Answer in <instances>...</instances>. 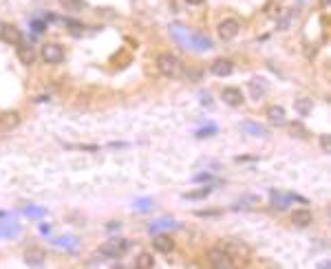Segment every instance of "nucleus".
<instances>
[{
	"instance_id": "1a4fd4ad",
	"label": "nucleus",
	"mask_w": 331,
	"mask_h": 269,
	"mask_svg": "<svg viewBox=\"0 0 331 269\" xmlns=\"http://www.w3.org/2000/svg\"><path fill=\"white\" fill-rule=\"evenodd\" d=\"M152 247L157 249L159 254H170L174 249V241H172V236L170 234H154L152 236Z\"/></svg>"
},
{
	"instance_id": "b1692460",
	"label": "nucleus",
	"mask_w": 331,
	"mask_h": 269,
	"mask_svg": "<svg viewBox=\"0 0 331 269\" xmlns=\"http://www.w3.org/2000/svg\"><path fill=\"white\" fill-rule=\"evenodd\" d=\"M249 91H252V97H254V100H261V97L265 95V82L252 80V82H249Z\"/></svg>"
},
{
	"instance_id": "6e6552de",
	"label": "nucleus",
	"mask_w": 331,
	"mask_h": 269,
	"mask_svg": "<svg viewBox=\"0 0 331 269\" xmlns=\"http://www.w3.org/2000/svg\"><path fill=\"white\" fill-rule=\"evenodd\" d=\"M217 247H221L223 252H227L230 256H239L241 252H243V254H247V252H249L247 245H245V243H241V241H237V238H227V241H219Z\"/></svg>"
},
{
	"instance_id": "c756f323",
	"label": "nucleus",
	"mask_w": 331,
	"mask_h": 269,
	"mask_svg": "<svg viewBox=\"0 0 331 269\" xmlns=\"http://www.w3.org/2000/svg\"><path fill=\"white\" fill-rule=\"evenodd\" d=\"M33 29H35V31H42L44 25H42V22H33Z\"/></svg>"
},
{
	"instance_id": "5701e85b",
	"label": "nucleus",
	"mask_w": 331,
	"mask_h": 269,
	"mask_svg": "<svg viewBox=\"0 0 331 269\" xmlns=\"http://www.w3.org/2000/svg\"><path fill=\"white\" fill-rule=\"evenodd\" d=\"M208 194H210V188H199V190L183 192V199H186V201H197V199H205Z\"/></svg>"
},
{
	"instance_id": "2eb2a0df",
	"label": "nucleus",
	"mask_w": 331,
	"mask_h": 269,
	"mask_svg": "<svg viewBox=\"0 0 331 269\" xmlns=\"http://www.w3.org/2000/svg\"><path fill=\"white\" fill-rule=\"evenodd\" d=\"M18 60L22 64H33V60H35V51L29 47V44H25V42H20L18 44Z\"/></svg>"
},
{
	"instance_id": "2f4dec72",
	"label": "nucleus",
	"mask_w": 331,
	"mask_h": 269,
	"mask_svg": "<svg viewBox=\"0 0 331 269\" xmlns=\"http://www.w3.org/2000/svg\"><path fill=\"white\" fill-rule=\"evenodd\" d=\"M186 3H190V5H201L203 0H186Z\"/></svg>"
},
{
	"instance_id": "4be33fe9",
	"label": "nucleus",
	"mask_w": 331,
	"mask_h": 269,
	"mask_svg": "<svg viewBox=\"0 0 331 269\" xmlns=\"http://www.w3.org/2000/svg\"><path fill=\"white\" fill-rule=\"evenodd\" d=\"M289 134H291V137H298V139H307L309 137L307 128L300 122H291L289 124Z\"/></svg>"
},
{
	"instance_id": "aec40b11",
	"label": "nucleus",
	"mask_w": 331,
	"mask_h": 269,
	"mask_svg": "<svg viewBox=\"0 0 331 269\" xmlns=\"http://www.w3.org/2000/svg\"><path fill=\"white\" fill-rule=\"evenodd\" d=\"M60 5H62L64 11L75 13V11H82V9H84V7H86V0H60Z\"/></svg>"
},
{
	"instance_id": "6ab92c4d",
	"label": "nucleus",
	"mask_w": 331,
	"mask_h": 269,
	"mask_svg": "<svg viewBox=\"0 0 331 269\" xmlns=\"http://www.w3.org/2000/svg\"><path fill=\"white\" fill-rule=\"evenodd\" d=\"M271 205L278 207V210H285L289 205V194H281V192L271 190Z\"/></svg>"
},
{
	"instance_id": "a878e982",
	"label": "nucleus",
	"mask_w": 331,
	"mask_h": 269,
	"mask_svg": "<svg viewBox=\"0 0 331 269\" xmlns=\"http://www.w3.org/2000/svg\"><path fill=\"white\" fill-rule=\"evenodd\" d=\"M320 148H322L325 152L331 150V139H329V134H320Z\"/></svg>"
},
{
	"instance_id": "bb28decb",
	"label": "nucleus",
	"mask_w": 331,
	"mask_h": 269,
	"mask_svg": "<svg viewBox=\"0 0 331 269\" xmlns=\"http://www.w3.org/2000/svg\"><path fill=\"white\" fill-rule=\"evenodd\" d=\"M217 132V126H208V128H201L197 132V137H203V134H215Z\"/></svg>"
},
{
	"instance_id": "ddd939ff",
	"label": "nucleus",
	"mask_w": 331,
	"mask_h": 269,
	"mask_svg": "<svg viewBox=\"0 0 331 269\" xmlns=\"http://www.w3.org/2000/svg\"><path fill=\"white\" fill-rule=\"evenodd\" d=\"M3 40H5L7 44H13V47H18V44L22 42V33H20V29H18V27H13V25H5Z\"/></svg>"
},
{
	"instance_id": "f8f14e48",
	"label": "nucleus",
	"mask_w": 331,
	"mask_h": 269,
	"mask_svg": "<svg viewBox=\"0 0 331 269\" xmlns=\"http://www.w3.org/2000/svg\"><path fill=\"white\" fill-rule=\"evenodd\" d=\"M267 119L274 126H285L287 124V115H285V108L283 106H269L267 108Z\"/></svg>"
},
{
	"instance_id": "f03ea898",
	"label": "nucleus",
	"mask_w": 331,
	"mask_h": 269,
	"mask_svg": "<svg viewBox=\"0 0 331 269\" xmlns=\"http://www.w3.org/2000/svg\"><path fill=\"white\" fill-rule=\"evenodd\" d=\"M128 249H130V243L128 241H124V238H110V241H106L100 247V254H104L106 258H120Z\"/></svg>"
},
{
	"instance_id": "9d476101",
	"label": "nucleus",
	"mask_w": 331,
	"mask_h": 269,
	"mask_svg": "<svg viewBox=\"0 0 331 269\" xmlns=\"http://www.w3.org/2000/svg\"><path fill=\"white\" fill-rule=\"evenodd\" d=\"M0 126H3V130H16L20 126L18 110H5V113L0 115Z\"/></svg>"
},
{
	"instance_id": "412c9836",
	"label": "nucleus",
	"mask_w": 331,
	"mask_h": 269,
	"mask_svg": "<svg viewBox=\"0 0 331 269\" xmlns=\"http://www.w3.org/2000/svg\"><path fill=\"white\" fill-rule=\"evenodd\" d=\"M135 265H137L139 269H152V267H154V258H152V254H148V252H142V254H139V256H137Z\"/></svg>"
},
{
	"instance_id": "dca6fc26",
	"label": "nucleus",
	"mask_w": 331,
	"mask_h": 269,
	"mask_svg": "<svg viewBox=\"0 0 331 269\" xmlns=\"http://www.w3.org/2000/svg\"><path fill=\"white\" fill-rule=\"evenodd\" d=\"M241 128L245 130L247 134H254V137H267V130H265L261 124L249 122V119H247V122H243V124H241Z\"/></svg>"
},
{
	"instance_id": "a211bd4d",
	"label": "nucleus",
	"mask_w": 331,
	"mask_h": 269,
	"mask_svg": "<svg viewBox=\"0 0 331 269\" xmlns=\"http://www.w3.org/2000/svg\"><path fill=\"white\" fill-rule=\"evenodd\" d=\"M259 197L256 194H245L243 199H239V203H237V210H252V207L259 205Z\"/></svg>"
},
{
	"instance_id": "9b49d317",
	"label": "nucleus",
	"mask_w": 331,
	"mask_h": 269,
	"mask_svg": "<svg viewBox=\"0 0 331 269\" xmlns=\"http://www.w3.org/2000/svg\"><path fill=\"white\" fill-rule=\"evenodd\" d=\"M311 221H314V214L309 212L307 207H303V210H294V214H291V223L294 225H298V227L311 225Z\"/></svg>"
},
{
	"instance_id": "cd10ccee",
	"label": "nucleus",
	"mask_w": 331,
	"mask_h": 269,
	"mask_svg": "<svg viewBox=\"0 0 331 269\" xmlns=\"http://www.w3.org/2000/svg\"><path fill=\"white\" fill-rule=\"evenodd\" d=\"M221 210H201V212H197V216H219Z\"/></svg>"
},
{
	"instance_id": "f257e3e1",
	"label": "nucleus",
	"mask_w": 331,
	"mask_h": 269,
	"mask_svg": "<svg viewBox=\"0 0 331 269\" xmlns=\"http://www.w3.org/2000/svg\"><path fill=\"white\" fill-rule=\"evenodd\" d=\"M157 69H159V73L164 78H177L179 75V71H181V64L172 53H161L157 57Z\"/></svg>"
},
{
	"instance_id": "f3484780",
	"label": "nucleus",
	"mask_w": 331,
	"mask_h": 269,
	"mask_svg": "<svg viewBox=\"0 0 331 269\" xmlns=\"http://www.w3.org/2000/svg\"><path fill=\"white\" fill-rule=\"evenodd\" d=\"M25 260L29 265H42L44 263V252L40 247H29L25 254Z\"/></svg>"
},
{
	"instance_id": "0eeeda50",
	"label": "nucleus",
	"mask_w": 331,
	"mask_h": 269,
	"mask_svg": "<svg viewBox=\"0 0 331 269\" xmlns=\"http://www.w3.org/2000/svg\"><path fill=\"white\" fill-rule=\"evenodd\" d=\"M210 71H212V75H217V78H227V75H232L234 64H232V60H227V57H219L212 62Z\"/></svg>"
},
{
	"instance_id": "7c9ffc66",
	"label": "nucleus",
	"mask_w": 331,
	"mask_h": 269,
	"mask_svg": "<svg viewBox=\"0 0 331 269\" xmlns=\"http://www.w3.org/2000/svg\"><path fill=\"white\" fill-rule=\"evenodd\" d=\"M3 33H5V22L0 20V40H3Z\"/></svg>"
},
{
	"instance_id": "c85d7f7f",
	"label": "nucleus",
	"mask_w": 331,
	"mask_h": 269,
	"mask_svg": "<svg viewBox=\"0 0 331 269\" xmlns=\"http://www.w3.org/2000/svg\"><path fill=\"white\" fill-rule=\"evenodd\" d=\"M152 203H150V201H146L144 199V203H135V207H142V210H146V207H150Z\"/></svg>"
},
{
	"instance_id": "423d86ee",
	"label": "nucleus",
	"mask_w": 331,
	"mask_h": 269,
	"mask_svg": "<svg viewBox=\"0 0 331 269\" xmlns=\"http://www.w3.org/2000/svg\"><path fill=\"white\" fill-rule=\"evenodd\" d=\"M221 100H223L227 106H241L243 102H245V97H243V91L237 86H225L223 91H221Z\"/></svg>"
},
{
	"instance_id": "7ed1b4c3",
	"label": "nucleus",
	"mask_w": 331,
	"mask_h": 269,
	"mask_svg": "<svg viewBox=\"0 0 331 269\" xmlns=\"http://www.w3.org/2000/svg\"><path fill=\"white\" fill-rule=\"evenodd\" d=\"M40 55H42V60L47 64H60V62H64V49L57 42H47L42 47Z\"/></svg>"
},
{
	"instance_id": "393cba45",
	"label": "nucleus",
	"mask_w": 331,
	"mask_h": 269,
	"mask_svg": "<svg viewBox=\"0 0 331 269\" xmlns=\"http://www.w3.org/2000/svg\"><path fill=\"white\" fill-rule=\"evenodd\" d=\"M183 73H186V78H190V80H192V82H197V80H201V75H203V73H201V69H192V66H188V69L183 71Z\"/></svg>"
},
{
	"instance_id": "20e7f679",
	"label": "nucleus",
	"mask_w": 331,
	"mask_h": 269,
	"mask_svg": "<svg viewBox=\"0 0 331 269\" xmlns=\"http://www.w3.org/2000/svg\"><path fill=\"white\" fill-rule=\"evenodd\" d=\"M208 260H210V265L217 267V269H230V267H234V258L227 252L221 249V247H212L208 252Z\"/></svg>"
},
{
	"instance_id": "39448f33",
	"label": "nucleus",
	"mask_w": 331,
	"mask_h": 269,
	"mask_svg": "<svg viewBox=\"0 0 331 269\" xmlns=\"http://www.w3.org/2000/svg\"><path fill=\"white\" fill-rule=\"evenodd\" d=\"M239 31H241V25L234 18H227V20H223L219 25V38L223 40V42H230V40H234L239 35Z\"/></svg>"
},
{
	"instance_id": "4468645a",
	"label": "nucleus",
	"mask_w": 331,
	"mask_h": 269,
	"mask_svg": "<svg viewBox=\"0 0 331 269\" xmlns=\"http://www.w3.org/2000/svg\"><path fill=\"white\" fill-rule=\"evenodd\" d=\"M294 108H296V113L298 115H311V110H314V102H311V97H298V100H294Z\"/></svg>"
},
{
	"instance_id": "473e14b6",
	"label": "nucleus",
	"mask_w": 331,
	"mask_h": 269,
	"mask_svg": "<svg viewBox=\"0 0 331 269\" xmlns=\"http://www.w3.org/2000/svg\"><path fill=\"white\" fill-rule=\"evenodd\" d=\"M331 5V0H320V7H329Z\"/></svg>"
}]
</instances>
